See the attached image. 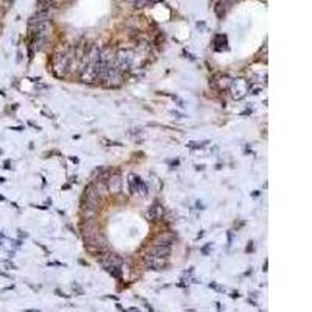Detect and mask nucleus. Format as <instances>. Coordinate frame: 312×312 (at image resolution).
I'll use <instances>...</instances> for the list:
<instances>
[{"instance_id":"nucleus-1","label":"nucleus","mask_w":312,"mask_h":312,"mask_svg":"<svg viewBox=\"0 0 312 312\" xmlns=\"http://www.w3.org/2000/svg\"><path fill=\"white\" fill-rule=\"evenodd\" d=\"M135 55H136L135 50H131V49L119 50L117 53H116V56H114V64L117 66V69L121 70L122 73L130 70L133 63H135Z\"/></svg>"},{"instance_id":"nucleus-2","label":"nucleus","mask_w":312,"mask_h":312,"mask_svg":"<svg viewBox=\"0 0 312 312\" xmlns=\"http://www.w3.org/2000/svg\"><path fill=\"white\" fill-rule=\"evenodd\" d=\"M121 81H122V72L117 69V66L114 64V59L111 61V64H109V68H108V73H106V78H105V83L108 87H116V86H119L121 85Z\"/></svg>"},{"instance_id":"nucleus-3","label":"nucleus","mask_w":312,"mask_h":312,"mask_svg":"<svg viewBox=\"0 0 312 312\" xmlns=\"http://www.w3.org/2000/svg\"><path fill=\"white\" fill-rule=\"evenodd\" d=\"M85 198H86V208H87V209H97L99 202H100V194H99V191H97V188H95L94 184L89 186V188H86Z\"/></svg>"},{"instance_id":"nucleus-4","label":"nucleus","mask_w":312,"mask_h":312,"mask_svg":"<svg viewBox=\"0 0 312 312\" xmlns=\"http://www.w3.org/2000/svg\"><path fill=\"white\" fill-rule=\"evenodd\" d=\"M108 191L111 192V194H121V191H122V176L119 172L116 173H111L109 178H108Z\"/></svg>"},{"instance_id":"nucleus-5","label":"nucleus","mask_w":312,"mask_h":312,"mask_svg":"<svg viewBox=\"0 0 312 312\" xmlns=\"http://www.w3.org/2000/svg\"><path fill=\"white\" fill-rule=\"evenodd\" d=\"M147 255L166 259L170 255V247L169 245H152V247L147 250Z\"/></svg>"},{"instance_id":"nucleus-6","label":"nucleus","mask_w":312,"mask_h":312,"mask_svg":"<svg viewBox=\"0 0 312 312\" xmlns=\"http://www.w3.org/2000/svg\"><path fill=\"white\" fill-rule=\"evenodd\" d=\"M144 262H145V265L148 267V269H152V270H161L162 267L166 265L164 259L152 256V255H145V256H144Z\"/></svg>"},{"instance_id":"nucleus-7","label":"nucleus","mask_w":312,"mask_h":312,"mask_svg":"<svg viewBox=\"0 0 312 312\" xmlns=\"http://www.w3.org/2000/svg\"><path fill=\"white\" fill-rule=\"evenodd\" d=\"M162 215H164V206H162L161 203H158V202L153 203V205L150 206V209H148V212H147L148 220H152V222L161 220Z\"/></svg>"},{"instance_id":"nucleus-8","label":"nucleus","mask_w":312,"mask_h":312,"mask_svg":"<svg viewBox=\"0 0 312 312\" xmlns=\"http://www.w3.org/2000/svg\"><path fill=\"white\" fill-rule=\"evenodd\" d=\"M69 61H70V56L69 55L59 56V59L56 61V64H55V73H56L58 77H63L64 75V72L68 70V68H69Z\"/></svg>"},{"instance_id":"nucleus-9","label":"nucleus","mask_w":312,"mask_h":312,"mask_svg":"<svg viewBox=\"0 0 312 312\" xmlns=\"http://www.w3.org/2000/svg\"><path fill=\"white\" fill-rule=\"evenodd\" d=\"M173 239H175L173 234L164 233V234H161V236L156 237V239H155V245H169V247H170V243L173 242Z\"/></svg>"},{"instance_id":"nucleus-10","label":"nucleus","mask_w":312,"mask_h":312,"mask_svg":"<svg viewBox=\"0 0 312 312\" xmlns=\"http://www.w3.org/2000/svg\"><path fill=\"white\" fill-rule=\"evenodd\" d=\"M140 181V178L135 173H130L128 175V184H130V191L131 194H138V184Z\"/></svg>"},{"instance_id":"nucleus-11","label":"nucleus","mask_w":312,"mask_h":312,"mask_svg":"<svg viewBox=\"0 0 312 312\" xmlns=\"http://www.w3.org/2000/svg\"><path fill=\"white\" fill-rule=\"evenodd\" d=\"M138 194H140V195H142V197H145V195L148 194L147 184H145V183H144L142 180H140V181H139V184H138Z\"/></svg>"},{"instance_id":"nucleus-12","label":"nucleus","mask_w":312,"mask_h":312,"mask_svg":"<svg viewBox=\"0 0 312 312\" xmlns=\"http://www.w3.org/2000/svg\"><path fill=\"white\" fill-rule=\"evenodd\" d=\"M148 5V0H135V8H144Z\"/></svg>"},{"instance_id":"nucleus-13","label":"nucleus","mask_w":312,"mask_h":312,"mask_svg":"<svg viewBox=\"0 0 312 312\" xmlns=\"http://www.w3.org/2000/svg\"><path fill=\"white\" fill-rule=\"evenodd\" d=\"M206 145V142H191L189 147L191 148H203Z\"/></svg>"},{"instance_id":"nucleus-14","label":"nucleus","mask_w":312,"mask_h":312,"mask_svg":"<svg viewBox=\"0 0 312 312\" xmlns=\"http://www.w3.org/2000/svg\"><path fill=\"white\" fill-rule=\"evenodd\" d=\"M209 287L215 289V291H217V292H220V294H224V292H225V289H224V287H220L219 284H215V283H211V284H209Z\"/></svg>"},{"instance_id":"nucleus-15","label":"nucleus","mask_w":312,"mask_h":312,"mask_svg":"<svg viewBox=\"0 0 312 312\" xmlns=\"http://www.w3.org/2000/svg\"><path fill=\"white\" fill-rule=\"evenodd\" d=\"M209 248H211V243H208L206 247L202 248V253H203V255H208V253H209Z\"/></svg>"},{"instance_id":"nucleus-16","label":"nucleus","mask_w":312,"mask_h":312,"mask_svg":"<svg viewBox=\"0 0 312 312\" xmlns=\"http://www.w3.org/2000/svg\"><path fill=\"white\" fill-rule=\"evenodd\" d=\"M161 2V0H148V5H152V3H158Z\"/></svg>"},{"instance_id":"nucleus-17","label":"nucleus","mask_w":312,"mask_h":312,"mask_svg":"<svg viewBox=\"0 0 312 312\" xmlns=\"http://www.w3.org/2000/svg\"><path fill=\"white\" fill-rule=\"evenodd\" d=\"M247 251H253V245H251V242H250V245L247 247Z\"/></svg>"},{"instance_id":"nucleus-18","label":"nucleus","mask_w":312,"mask_h":312,"mask_svg":"<svg viewBox=\"0 0 312 312\" xmlns=\"http://www.w3.org/2000/svg\"><path fill=\"white\" fill-rule=\"evenodd\" d=\"M25 312H41V311H36V309H28V311H25Z\"/></svg>"},{"instance_id":"nucleus-19","label":"nucleus","mask_w":312,"mask_h":312,"mask_svg":"<svg viewBox=\"0 0 312 312\" xmlns=\"http://www.w3.org/2000/svg\"><path fill=\"white\" fill-rule=\"evenodd\" d=\"M128 312H138V309H136V308H133V309H130Z\"/></svg>"}]
</instances>
